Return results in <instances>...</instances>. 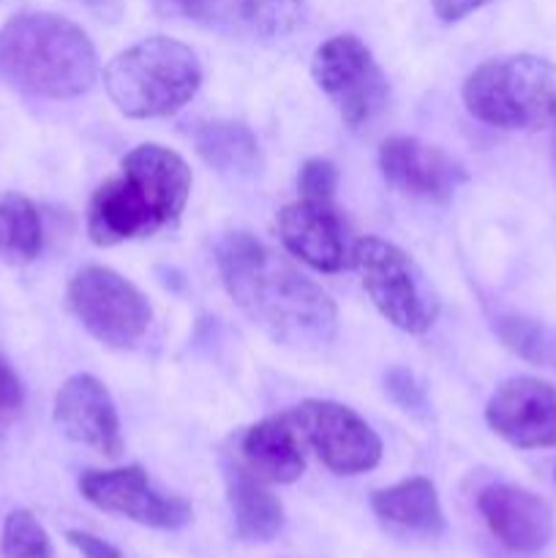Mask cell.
Wrapping results in <instances>:
<instances>
[{"label":"cell","mask_w":556,"mask_h":558,"mask_svg":"<svg viewBox=\"0 0 556 558\" xmlns=\"http://www.w3.org/2000/svg\"><path fill=\"white\" fill-rule=\"evenodd\" d=\"M218 270L232 303L276 343L322 349L336 338L338 311L330 294L249 232L218 243Z\"/></svg>","instance_id":"1"},{"label":"cell","mask_w":556,"mask_h":558,"mask_svg":"<svg viewBox=\"0 0 556 558\" xmlns=\"http://www.w3.org/2000/svg\"><path fill=\"white\" fill-rule=\"evenodd\" d=\"M194 185L183 156L164 145H140L120 161L118 178L107 180L87 207V234L96 245L150 238L172 227L185 210Z\"/></svg>","instance_id":"2"},{"label":"cell","mask_w":556,"mask_h":558,"mask_svg":"<svg viewBox=\"0 0 556 558\" xmlns=\"http://www.w3.org/2000/svg\"><path fill=\"white\" fill-rule=\"evenodd\" d=\"M0 76L33 98L69 101L96 82V47L76 22L25 11L0 27Z\"/></svg>","instance_id":"3"},{"label":"cell","mask_w":556,"mask_h":558,"mask_svg":"<svg viewBox=\"0 0 556 558\" xmlns=\"http://www.w3.org/2000/svg\"><path fill=\"white\" fill-rule=\"evenodd\" d=\"M104 87L125 118H169L200 93L202 63L178 38L150 36L109 60Z\"/></svg>","instance_id":"4"},{"label":"cell","mask_w":556,"mask_h":558,"mask_svg":"<svg viewBox=\"0 0 556 558\" xmlns=\"http://www.w3.org/2000/svg\"><path fill=\"white\" fill-rule=\"evenodd\" d=\"M469 114L494 129L523 131L556 123V69L534 54L480 63L463 82Z\"/></svg>","instance_id":"5"},{"label":"cell","mask_w":556,"mask_h":558,"mask_svg":"<svg viewBox=\"0 0 556 558\" xmlns=\"http://www.w3.org/2000/svg\"><path fill=\"white\" fill-rule=\"evenodd\" d=\"M352 265L365 294L382 316L409 336H425L439 316V294L418 262L382 238H360L352 245Z\"/></svg>","instance_id":"6"},{"label":"cell","mask_w":556,"mask_h":558,"mask_svg":"<svg viewBox=\"0 0 556 558\" xmlns=\"http://www.w3.org/2000/svg\"><path fill=\"white\" fill-rule=\"evenodd\" d=\"M65 303L96 341L112 349L134 347L153 322L145 294L112 267H82L69 281Z\"/></svg>","instance_id":"7"},{"label":"cell","mask_w":556,"mask_h":558,"mask_svg":"<svg viewBox=\"0 0 556 558\" xmlns=\"http://www.w3.org/2000/svg\"><path fill=\"white\" fill-rule=\"evenodd\" d=\"M311 74L343 123L352 129L371 123L387 101L385 71L371 49L352 33H341L319 44L311 60Z\"/></svg>","instance_id":"8"},{"label":"cell","mask_w":556,"mask_h":558,"mask_svg":"<svg viewBox=\"0 0 556 558\" xmlns=\"http://www.w3.org/2000/svg\"><path fill=\"white\" fill-rule=\"evenodd\" d=\"M300 439L309 441L330 472L363 474L379 466L382 441L368 423L336 401H303L287 412Z\"/></svg>","instance_id":"9"},{"label":"cell","mask_w":556,"mask_h":558,"mask_svg":"<svg viewBox=\"0 0 556 558\" xmlns=\"http://www.w3.org/2000/svg\"><path fill=\"white\" fill-rule=\"evenodd\" d=\"M80 494L98 510L161 532L183 529L194 518L189 501L180 496L158 494L142 466L107 469V472L90 469L80 477Z\"/></svg>","instance_id":"10"},{"label":"cell","mask_w":556,"mask_h":558,"mask_svg":"<svg viewBox=\"0 0 556 558\" xmlns=\"http://www.w3.org/2000/svg\"><path fill=\"white\" fill-rule=\"evenodd\" d=\"M485 423L518 450L556 447V387L532 376L501 381L488 398Z\"/></svg>","instance_id":"11"},{"label":"cell","mask_w":556,"mask_h":558,"mask_svg":"<svg viewBox=\"0 0 556 558\" xmlns=\"http://www.w3.org/2000/svg\"><path fill=\"white\" fill-rule=\"evenodd\" d=\"M379 169L392 189L425 202H450L467 178L450 153L418 136H390L382 142Z\"/></svg>","instance_id":"12"},{"label":"cell","mask_w":556,"mask_h":558,"mask_svg":"<svg viewBox=\"0 0 556 558\" xmlns=\"http://www.w3.org/2000/svg\"><path fill=\"white\" fill-rule=\"evenodd\" d=\"M55 425L69 439L93 447L107 458L123 452V430H120L118 409L107 387L90 374H76L60 385L55 396Z\"/></svg>","instance_id":"13"},{"label":"cell","mask_w":556,"mask_h":558,"mask_svg":"<svg viewBox=\"0 0 556 558\" xmlns=\"http://www.w3.org/2000/svg\"><path fill=\"white\" fill-rule=\"evenodd\" d=\"M478 510L488 532L512 554H537L554 537L548 501L518 485H488L480 490Z\"/></svg>","instance_id":"14"},{"label":"cell","mask_w":556,"mask_h":558,"mask_svg":"<svg viewBox=\"0 0 556 558\" xmlns=\"http://www.w3.org/2000/svg\"><path fill=\"white\" fill-rule=\"evenodd\" d=\"M278 232L289 254L319 272H338L352 259V251L347 248V229L333 202L300 196L281 210Z\"/></svg>","instance_id":"15"},{"label":"cell","mask_w":556,"mask_h":558,"mask_svg":"<svg viewBox=\"0 0 556 558\" xmlns=\"http://www.w3.org/2000/svg\"><path fill=\"white\" fill-rule=\"evenodd\" d=\"M300 434L289 414L251 425L240 439V458L254 477L273 485H289L303 477L305 456Z\"/></svg>","instance_id":"16"},{"label":"cell","mask_w":556,"mask_h":558,"mask_svg":"<svg viewBox=\"0 0 556 558\" xmlns=\"http://www.w3.org/2000/svg\"><path fill=\"white\" fill-rule=\"evenodd\" d=\"M371 510L387 526L420 537H439L445 532V512H442L436 485L425 477H409L403 483L382 488L371 496Z\"/></svg>","instance_id":"17"},{"label":"cell","mask_w":556,"mask_h":558,"mask_svg":"<svg viewBox=\"0 0 556 558\" xmlns=\"http://www.w3.org/2000/svg\"><path fill=\"white\" fill-rule=\"evenodd\" d=\"M229 505L234 515V534L245 543H270L283 529V507L267 488L265 480L254 477L245 466L227 474Z\"/></svg>","instance_id":"18"},{"label":"cell","mask_w":556,"mask_h":558,"mask_svg":"<svg viewBox=\"0 0 556 558\" xmlns=\"http://www.w3.org/2000/svg\"><path fill=\"white\" fill-rule=\"evenodd\" d=\"M196 153L218 172L251 174L259 169V145L251 129L238 120H210L194 131Z\"/></svg>","instance_id":"19"},{"label":"cell","mask_w":556,"mask_h":558,"mask_svg":"<svg viewBox=\"0 0 556 558\" xmlns=\"http://www.w3.org/2000/svg\"><path fill=\"white\" fill-rule=\"evenodd\" d=\"M41 216L36 205L20 194L0 199V259L9 265H31L41 251Z\"/></svg>","instance_id":"20"},{"label":"cell","mask_w":556,"mask_h":558,"mask_svg":"<svg viewBox=\"0 0 556 558\" xmlns=\"http://www.w3.org/2000/svg\"><path fill=\"white\" fill-rule=\"evenodd\" d=\"M243 14L254 33L265 38H281L300 27L305 0H243Z\"/></svg>","instance_id":"21"},{"label":"cell","mask_w":556,"mask_h":558,"mask_svg":"<svg viewBox=\"0 0 556 558\" xmlns=\"http://www.w3.org/2000/svg\"><path fill=\"white\" fill-rule=\"evenodd\" d=\"M3 556L5 558H52L47 532L38 518L27 510H14L3 523Z\"/></svg>","instance_id":"22"},{"label":"cell","mask_w":556,"mask_h":558,"mask_svg":"<svg viewBox=\"0 0 556 558\" xmlns=\"http://www.w3.org/2000/svg\"><path fill=\"white\" fill-rule=\"evenodd\" d=\"M298 189L303 199L333 202L338 189L336 163L325 161V158H311V161H305L298 174Z\"/></svg>","instance_id":"23"},{"label":"cell","mask_w":556,"mask_h":558,"mask_svg":"<svg viewBox=\"0 0 556 558\" xmlns=\"http://www.w3.org/2000/svg\"><path fill=\"white\" fill-rule=\"evenodd\" d=\"M22 401H25V392H22L20 376L11 371V365L0 354V409L5 414H16L22 409Z\"/></svg>","instance_id":"24"},{"label":"cell","mask_w":556,"mask_h":558,"mask_svg":"<svg viewBox=\"0 0 556 558\" xmlns=\"http://www.w3.org/2000/svg\"><path fill=\"white\" fill-rule=\"evenodd\" d=\"M387 392H390V396L407 409H414L423 403V392H420V387L414 385V376L401 368L392 371V374L387 376Z\"/></svg>","instance_id":"25"},{"label":"cell","mask_w":556,"mask_h":558,"mask_svg":"<svg viewBox=\"0 0 556 558\" xmlns=\"http://www.w3.org/2000/svg\"><path fill=\"white\" fill-rule=\"evenodd\" d=\"M65 539H69L71 545H74L76 550H80L82 558H123L120 556V550L114 548V545H109L107 539L96 537V534H87V532H69L65 534Z\"/></svg>","instance_id":"26"},{"label":"cell","mask_w":556,"mask_h":558,"mask_svg":"<svg viewBox=\"0 0 556 558\" xmlns=\"http://www.w3.org/2000/svg\"><path fill=\"white\" fill-rule=\"evenodd\" d=\"M229 3L232 0H174L180 11H183L189 20L196 22H216L227 14Z\"/></svg>","instance_id":"27"},{"label":"cell","mask_w":556,"mask_h":558,"mask_svg":"<svg viewBox=\"0 0 556 558\" xmlns=\"http://www.w3.org/2000/svg\"><path fill=\"white\" fill-rule=\"evenodd\" d=\"M485 3H488V0H431V5H434L436 16H439L442 22L467 20L469 14L483 9Z\"/></svg>","instance_id":"28"},{"label":"cell","mask_w":556,"mask_h":558,"mask_svg":"<svg viewBox=\"0 0 556 558\" xmlns=\"http://www.w3.org/2000/svg\"><path fill=\"white\" fill-rule=\"evenodd\" d=\"M5 423H9V414H5L3 409H0V436H3V430H5Z\"/></svg>","instance_id":"29"},{"label":"cell","mask_w":556,"mask_h":558,"mask_svg":"<svg viewBox=\"0 0 556 558\" xmlns=\"http://www.w3.org/2000/svg\"><path fill=\"white\" fill-rule=\"evenodd\" d=\"M554 163H556V123H554Z\"/></svg>","instance_id":"30"}]
</instances>
